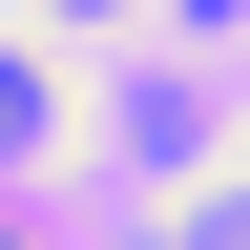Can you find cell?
<instances>
[{
    "label": "cell",
    "mask_w": 250,
    "mask_h": 250,
    "mask_svg": "<svg viewBox=\"0 0 250 250\" xmlns=\"http://www.w3.org/2000/svg\"><path fill=\"white\" fill-rule=\"evenodd\" d=\"M42 21H125V0H42Z\"/></svg>",
    "instance_id": "obj_1"
}]
</instances>
